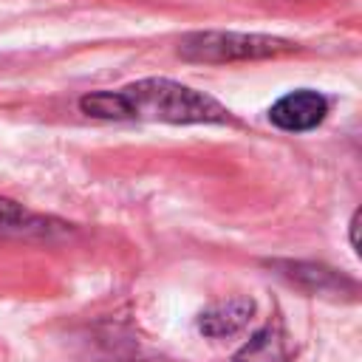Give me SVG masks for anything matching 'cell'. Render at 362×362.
<instances>
[{
	"label": "cell",
	"mask_w": 362,
	"mask_h": 362,
	"mask_svg": "<svg viewBox=\"0 0 362 362\" xmlns=\"http://www.w3.org/2000/svg\"><path fill=\"white\" fill-rule=\"evenodd\" d=\"M127 119H153V122H170V124H201V122H229V110L175 79L167 76H147L139 82H130L122 88Z\"/></svg>",
	"instance_id": "cell-1"
},
{
	"label": "cell",
	"mask_w": 362,
	"mask_h": 362,
	"mask_svg": "<svg viewBox=\"0 0 362 362\" xmlns=\"http://www.w3.org/2000/svg\"><path fill=\"white\" fill-rule=\"evenodd\" d=\"M288 51H294L288 40L243 31H195L178 42V57L187 62H240L280 57Z\"/></svg>",
	"instance_id": "cell-2"
},
{
	"label": "cell",
	"mask_w": 362,
	"mask_h": 362,
	"mask_svg": "<svg viewBox=\"0 0 362 362\" xmlns=\"http://www.w3.org/2000/svg\"><path fill=\"white\" fill-rule=\"evenodd\" d=\"M269 266L288 280L291 286H297L305 294H320V297H356V283L345 274H339L337 269L325 266V263H314V260H269Z\"/></svg>",
	"instance_id": "cell-3"
},
{
	"label": "cell",
	"mask_w": 362,
	"mask_h": 362,
	"mask_svg": "<svg viewBox=\"0 0 362 362\" xmlns=\"http://www.w3.org/2000/svg\"><path fill=\"white\" fill-rule=\"evenodd\" d=\"M328 107L331 105L320 90L300 88V90L280 96L269 107V122L286 133H305V130H314L317 124L325 122Z\"/></svg>",
	"instance_id": "cell-4"
},
{
	"label": "cell",
	"mask_w": 362,
	"mask_h": 362,
	"mask_svg": "<svg viewBox=\"0 0 362 362\" xmlns=\"http://www.w3.org/2000/svg\"><path fill=\"white\" fill-rule=\"evenodd\" d=\"M68 223L48 218V215H37L31 209H25L17 201L0 198V238H23V240H51L57 235L65 232Z\"/></svg>",
	"instance_id": "cell-5"
},
{
	"label": "cell",
	"mask_w": 362,
	"mask_h": 362,
	"mask_svg": "<svg viewBox=\"0 0 362 362\" xmlns=\"http://www.w3.org/2000/svg\"><path fill=\"white\" fill-rule=\"evenodd\" d=\"M252 314H255V300L252 297H226V300L209 303L198 314L195 325L209 339H226V337L243 331L249 325Z\"/></svg>",
	"instance_id": "cell-6"
},
{
	"label": "cell",
	"mask_w": 362,
	"mask_h": 362,
	"mask_svg": "<svg viewBox=\"0 0 362 362\" xmlns=\"http://www.w3.org/2000/svg\"><path fill=\"white\" fill-rule=\"evenodd\" d=\"M294 356V339L283 322L272 320L257 328L235 354L232 362H288Z\"/></svg>",
	"instance_id": "cell-7"
},
{
	"label": "cell",
	"mask_w": 362,
	"mask_h": 362,
	"mask_svg": "<svg viewBox=\"0 0 362 362\" xmlns=\"http://www.w3.org/2000/svg\"><path fill=\"white\" fill-rule=\"evenodd\" d=\"M79 110L93 116V119H113V122L127 119V105H124L122 90H93V93H85L79 99Z\"/></svg>",
	"instance_id": "cell-8"
},
{
	"label": "cell",
	"mask_w": 362,
	"mask_h": 362,
	"mask_svg": "<svg viewBox=\"0 0 362 362\" xmlns=\"http://www.w3.org/2000/svg\"><path fill=\"white\" fill-rule=\"evenodd\" d=\"M359 218H362V212L356 209L354 215H351V223H348V240H351V249L359 255Z\"/></svg>",
	"instance_id": "cell-9"
}]
</instances>
